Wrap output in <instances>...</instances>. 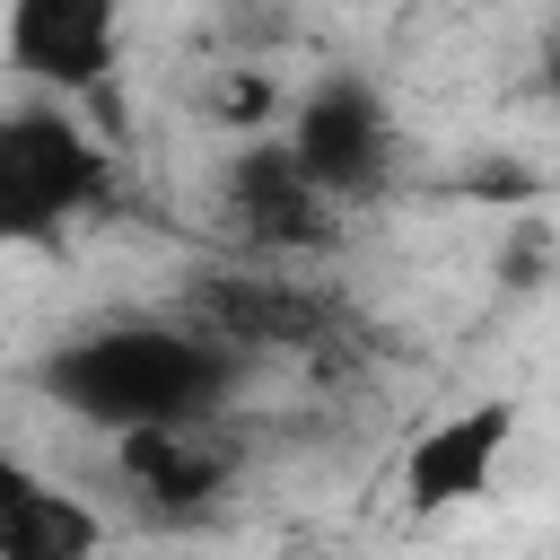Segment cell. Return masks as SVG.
<instances>
[{
  "mask_svg": "<svg viewBox=\"0 0 560 560\" xmlns=\"http://www.w3.org/2000/svg\"><path fill=\"white\" fill-rule=\"evenodd\" d=\"M236 359H245V350H228V341H219L210 324H192V315H184V324L122 315V324L70 332V341L35 368V385H44L70 420L122 438V429H149V420H201V411H219L228 385H236Z\"/></svg>",
  "mask_w": 560,
  "mask_h": 560,
  "instance_id": "obj_1",
  "label": "cell"
},
{
  "mask_svg": "<svg viewBox=\"0 0 560 560\" xmlns=\"http://www.w3.org/2000/svg\"><path fill=\"white\" fill-rule=\"evenodd\" d=\"M114 192V158L105 140H88V122L70 105H9L0 122V236L9 245H52L70 219L105 210Z\"/></svg>",
  "mask_w": 560,
  "mask_h": 560,
  "instance_id": "obj_2",
  "label": "cell"
},
{
  "mask_svg": "<svg viewBox=\"0 0 560 560\" xmlns=\"http://www.w3.org/2000/svg\"><path fill=\"white\" fill-rule=\"evenodd\" d=\"M289 149L306 158V175L350 210V201H376L385 175H394V114L385 96L359 79V70H324L298 114H289Z\"/></svg>",
  "mask_w": 560,
  "mask_h": 560,
  "instance_id": "obj_3",
  "label": "cell"
},
{
  "mask_svg": "<svg viewBox=\"0 0 560 560\" xmlns=\"http://www.w3.org/2000/svg\"><path fill=\"white\" fill-rule=\"evenodd\" d=\"M228 210H236L245 245H262V254H324L341 236V201L306 175V158L289 149V131L245 140L228 158Z\"/></svg>",
  "mask_w": 560,
  "mask_h": 560,
  "instance_id": "obj_4",
  "label": "cell"
},
{
  "mask_svg": "<svg viewBox=\"0 0 560 560\" xmlns=\"http://www.w3.org/2000/svg\"><path fill=\"white\" fill-rule=\"evenodd\" d=\"M122 0H9V70L61 96H96L114 79Z\"/></svg>",
  "mask_w": 560,
  "mask_h": 560,
  "instance_id": "obj_5",
  "label": "cell"
},
{
  "mask_svg": "<svg viewBox=\"0 0 560 560\" xmlns=\"http://www.w3.org/2000/svg\"><path fill=\"white\" fill-rule=\"evenodd\" d=\"M508 438H516V402H508V394L446 411V420L420 429L411 455H402V508H411V516H446V508L481 499L490 472H499V455H508Z\"/></svg>",
  "mask_w": 560,
  "mask_h": 560,
  "instance_id": "obj_6",
  "label": "cell"
},
{
  "mask_svg": "<svg viewBox=\"0 0 560 560\" xmlns=\"http://www.w3.org/2000/svg\"><path fill=\"white\" fill-rule=\"evenodd\" d=\"M114 464H122V481L149 499V508H210L219 490H228V472H236V446L210 429V411L201 420H149V429H122L114 438Z\"/></svg>",
  "mask_w": 560,
  "mask_h": 560,
  "instance_id": "obj_7",
  "label": "cell"
},
{
  "mask_svg": "<svg viewBox=\"0 0 560 560\" xmlns=\"http://www.w3.org/2000/svg\"><path fill=\"white\" fill-rule=\"evenodd\" d=\"M184 315L210 324L228 350H315L332 332V306L315 289H298V280H228V271L201 280Z\"/></svg>",
  "mask_w": 560,
  "mask_h": 560,
  "instance_id": "obj_8",
  "label": "cell"
},
{
  "mask_svg": "<svg viewBox=\"0 0 560 560\" xmlns=\"http://www.w3.org/2000/svg\"><path fill=\"white\" fill-rule=\"evenodd\" d=\"M96 542H105V525H96L70 490H44V481H26V472L0 481V551H9V560H79V551H96Z\"/></svg>",
  "mask_w": 560,
  "mask_h": 560,
  "instance_id": "obj_9",
  "label": "cell"
},
{
  "mask_svg": "<svg viewBox=\"0 0 560 560\" xmlns=\"http://www.w3.org/2000/svg\"><path fill=\"white\" fill-rule=\"evenodd\" d=\"M542 88H551V96H560V44H551V52H542Z\"/></svg>",
  "mask_w": 560,
  "mask_h": 560,
  "instance_id": "obj_10",
  "label": "cell"
}]
</instances>
